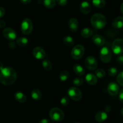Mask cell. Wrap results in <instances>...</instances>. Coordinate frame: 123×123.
<instances>
[{
  "instance_id": "1",
  "label": "cell",
  "mask_w": 123,
  "mask_h": 123,
  "mask_svg": "<svg viewBox=\"0 0 123 123\" xmlns=\"http://www.w3.org/2000/svg\"><path fill=\"white\" fill-rule=\"evenodd\" d=\"M16 79V72L12 67H3L0 71V82L3 85H12L15 82Z\"/></svg>"
},
{
  "instance_id": "2",
  "label": "cell",
  "mask_w": 123,
  "mask_h": 123,
  "mask_svg": "<svg viewBox=\"0 0 123 123\" xmlns=\"http://www.w3.org/2000/svg\"><path fill=\"white\" fill-rule=\"evenodd\" d=\"M92 26L97 30L103 29L106 25V19L105 16L100 13H96L91 18Z\"/></svg>"
},
{
  "instance_id": "3",
  "label": "cell",
  "mask_w": 123,
  "mask_h": 123,
  "mask_svg": "<svg viewBox=\"0 0 123 123\" xmlns=\"http://www.w3.org/2000/svg\"><path fill=\"white\" fill-rule=\"evenodd\" d=\"M50 118L55 121H61L64 118V114L62 110L58 108H54L49 112Z\"/></svg>"
},
{
  "instance_id": "4",
  "label": "cell",
  "mask_w": 123,
  "mask_h": 123,
  "mask_svg": "<svg viewBox=\"0 0 123 123\" xmlns=\"http://www.w3.org/2000/svg\"><path fill=\"white\" fill-rule=\"evenodd\" d=\"M21 31L24 34L28 35L32 32L33 25L31 20L29 18H25L22 20L21 24Z\"/></svg>"
},
{
  "instance_id": "5",
  "label": "cell",
  "mask_w": 123,
  "mask_h": 123,
  "mask_svg": "<svg viewBox=\"0 0 123 123\" xmlns=\"http://www.w3.org/2000/svg\"><path fill=\"white\" fill-rule=\"evenodd\" d=\"M85 52V48L81 44H78L72 49L71 52V56L74 60H79L81 58Z\"/></svg>"
},
{
  "instance_id": "6",
  "label": "cell",
  "mask_w": 123,
  "mask_h": 123,
  "mask_svg": "<svg viewBox=\"0 0 123 123\" xmlns=\"http://www.w3.org/2000/svg\"><path fill=\"white\" fill-rule=\"evenodd\" d=\"M100 57L104 63H108L112 59V53L108 47H103L100 52Z\"/></svg>"
},
{
  "instance_id": "7",
  "label": "cell",
  "mask_w": 123,
  "mask_h": 123,
  "mask_svg": "<svg viewBox=\"0 0 123 123\" xmlns=\"http://www.w3.org/2000/svg\"><path fill=\"white\" fill-rule=\"evenodd\" d=\"M113 52L116 55H121L123 53V39L117 38L114 41L112 45Z\"/></svg>"
},
{
  "instance_id": "8",
  "label": "cell",
  "mask_w": 123,
  "mask_h": 123,
  "mask_svg": "<svg viewBox=\"0 0 123 123\" xmlns=\"http://www.w3.org/2000/svg\"><path fill=\"white\" fill-rule=\"evenodd\" d=\"M68 96L74 101H79L82 98V92L79 89L75 86H72L67 91Z\"/></svg>"
},
{
  "instance_id": "9",
  "label": "cell",
  "mask_w": 123,
  "mask_h": 123,
  "mask_svg": "<svg viewBox=\"0 0 123 123\" xmlns=\"http://www.w3.org/2000/svg\"><path fill=\"white\" fill-rule=\"evenodd\" d=\"M85 65L88 69L93 70L97 67V60L92 56H87L85 60Z\"/></svg>"
},
{
  "instance_id": "10",
  "label": "cell",
  "mask_w": 123,
  "mask_h": 123,
  "mask_svg": "<svg viewBox=\"0 0 123 123\" xmlns=\"http://www.w3.org/2000/svg\"><path fill=\"white\" fill-rule=\"evenodd\" d=\"M2 34H3L4 37L6 38H7V39L9 40H14V39H16L17 37L16 33L14 31V30H13L11 28H5L3 30Z\"/></svg>"
},
{
  "instance_id": "11",
  "label": "cell",
  "mask_w": 123,
  "mask_h": 123,
  "mask_svg": "<svg viewBox=\"0 0 123 123\" xmlns=\"http://www.w3.org/2000/svg\"><path fill=\"white\" fill-rule=\"evenodd\" d=\"M32 54L34 56L37 60L43 59L46 56V52L44 49L39 46L36 47L32 50Z\"/></svg>"
},
{
  "instance_id": "12",
  "label": "cell",
  "mask_w": 123,
  "mask_h": 123,
  "mask_svg": "<svg viewBox=\"0 0 123 123\" xmlns=\"http://www.w3.org/2000/svg\"><path fill=\"white\" fill-rule=\"evenodd\" d=\"M120 91V87L115 82H111L108 85V92L111 96H115L118 94Z\"/></svg>"
},
{
  "instance_id": "13",
  "label": "cell",
  "mask_w": 123,
  "mask_h": 123,
  "mask_svg": "<svg viewBox=\"0 0 123 123\" xmlns=\"http://www.w3.org/2000/svg\"><path fill=\"white\" fill-rule=\"evenodd\" d=\"M80 10L84 14H87L90 13L91 10V6L90 2L86 1L82 2L80 5Z\"/></svg>"
},
{
  "instance_id": "14",
  "label": "cell",
  "mask_w": 123,
  "mask_h": 123,
  "mask_svg": "<svg viewBox=\"0 0 123 123\" xmlns=\"http://www.w3.org/2000/svg\"><path fill=\"white\" fill-rule=\"evenodd\" d=\"M68 26L72 32H76L78 29V21L76 18H71L68 21Z\"/></svg>"
},
{
  "instance_id": "15",
  "label": "cell",
  "mask_w": 123,
  "mask_h": 123,
  "mask_svg": "<svg viewBox=\"0 0 123 123\" xmlns=\"http://www.w3.org/2000/svg\"><path fill=\"white\" fill-rule=\"evenodd\" d=\"M92 40L95 44L98 46H102L104 45L105 43V38L102 36L98 34L94 35L92 37Z\"/></svg>"
},
{
  "instance_id": "16",
  "label": "cell",
  "mask_w": 123,
  "mask_h": 123,
  "mask_svg": "<svg viewBox=\"0 0 123 123\" xmlns=\"http://www.w3.org/2000/svg\"><path fill=\"white\" fill-rule=\"evenodd\" d=\"M85 80L89 85H94L97 84V78L92 73H88L85 76Z\"/></svg>"
},
{
  "instance_id": "17",
  "label": "cell",
  "mask_w": 123,
  "mask_h": 123,
  "mask_svg": "<svg viewBox=\"0 0 123 123\" xmlns=\"http://www.w3.org/2000/svg\"><path fill=\"white\" fill-rule=\"evenodd\" d=\"M107 118H108V114L104 111H99L95 115V119L98 122H103Z\"/></svg>"
},
{
  "instance_id": "18",
  "label": "cell",
  "mask_w": 123,
  "mask_h": 123,
  "mask_svg": "<svg viewBox=\"0 0 123 123\" xmlns=\"http://www.w3.org/2000/svg\"><path fill=\"white\" fill-rule=\"evenodd\" d=\"M113 27L117 29H120L123 27V17L118 16L114 19L112 22Z\"/></svg>"
},
{
  "instance_id": "19",
  "label": "cell",
  "mask_w": 123,
  "mask_h": 123,
  "mask_svg": "<svg viewBox=\"0 0 123 123\" xmlns=\"http://www.w3.org/2000/svg\"><path fill=\"white\" fill-rule=\"evenodd\" d=\"M73 70L74 71V73H76L77 75L79 76H83L85 74V69H84L82 66L79 64L74 65L73 67Z\"/></svg>"
},
{
  "instance_id": "20",
  "label": "cell",
  "mask_w": 123,
  "mask_h": 123,
  "mask_svg": "<svg viewBox=\"0 0 123 123\" xmlns=\"http://www.w3.org/2000/svg\"><path fill=\"white\" fill-rule=\"evenodd\" d=\"M93 34V31L91 28H85L82 30L80 32V35L83 38H88L92 36Z\"/></svg>"
},
{
  "instance_id": "21",
  "label": "cell",
  "mask_w": 123,
  "mask_h": 123,
  "mask_svg": "<svg viewBox=\"0 0 123 123\" xmlns=\"http://www.w3.org/2000/svg\"><path fill=\"white\" fill-rule=\"evenodd\" d=\"M42 94L38 89H34L31 91V97L34 100L38 101L42 98Z\"/></svg>"
},
{
  "instance_id": "22",
  "label": "cell",
  "mask_w": 123,
  "mask_h": 123,
  "mask_svg": "<svg viewBox=\"0 0 123 123\" xmlns=\"http://www.w3.org/2000/svg\"><path fill=\"white\" fill-rule=\"evenodd\" d=\"M14 98L19 103H24L26 100V97L21 92H17L14 94Z\"/></svg>"
},
{
  "instance_id": "23",
  "label": "cell",
  "mask_w": 123,
  "mask_h": 123,
  "mask_svg": "<svg viewBox=\"0 0 123 123\" xmlns=\"http://www.w3.org/2000/svg\"><path fill=\"white\" fill-rule=\"evenodd\" d=\"M16 43L20 47L26 46L28 44V40L26 37H19L16 39Z\"/></svg>"
},
{
  "instance_id": "24",
  "label": "cell",
  "mask_w": 123,
  "mask_h": 123,
  "mask_svg": "<svg viewBox=\"0 0 123 123\" xmlns=\"http://www.w3.org/2000/svg\"><path fill=\"white\" fill-rule=\"evenodd\" d=\"M63 43L67 46L71 47L74 44V41L73 37H71V36H66L63 38Z\"/></svg>"
},
{
  "instance_id": "25",
  "label": "cell",
  "mask_w": 123,
  "mask_h": 123,
  "mask_svg": "<svg viewBox=\"0 0 123 123\" xmlns=\"http://www.w3.org/2000/svg\"><path fill=\"white\" fill-rule=\"evenodd\" d=\"M92 4L97 8H103L105 6V0H92Z\"/></svg>"
},
{
  "instance_id": "26",
  "label": "cell",
  "mask_w": 123,
  "mask_h": 123,
  "mask_svg": "<svg viewBox=\"0 0 123 123\" xmlns=\"http://www.w3.org/2000/svg\"><path fill=\"white\" fill-rule=\"evenodd\" d=\"M44 6L48 8H52L54 7L56 4V0H44Z\"/></svg>"
},
{
  "instance_id": "27",
  "label": "cell",
  "mask_w": 123,
  "mask_h": 123,
  "mask_svg": "<svg viewBox=\"0 0 123 123\" xmlns=\"http://www.w3.org/2000/svg\"><path fill=\"white\" fill-rule=\"evenodd\" d=\"M69 73H68L67 71L64 70L60 73V79L61 81L62 82H65L66 80H67V79L69 78Z\"/></svg>"
},
{
  "instance_id": "28",
  "label": "cell",
  "mask_w": 123,
  "mask_h": 123,
  "mask_svg": "<svg viewBox=\"0 0 123 123\" xmlns=\"http://www.w3.org/2000/svg\"><path fill=\"white\" fill-rule=\"evenodd\" d=\"M42 66L46 70H50L52 67V64L51 62L48 60H45L42 62Z\"/></svg>"
},
{
  "instance_id": "29",
  "label": "cell",
  "mask_w": 123,
  "mask_h": 123,
  "mask_svg": "<svg viewBox=\"0 0 123 123\" xmlns=\"http://www.w3.org/2000/svg\"><path fill=\"white\" fill-rule=\"evenodd\" d=\"M105 71L102 68H98L95 72V75L98 78H103L105 76Z\"/></svg>"
},
{
  "instance_id": "30",
  "label": "cell",
  "mask_w": 123,
  "mask_h": 123,
  "mask_svg": "<svg viewBox=\"0 0 123 123\" xmlns=\"http://www.w3.org/2000/svg\"><path fill=\"white\" fill-rule=\"evenodd\" d=\"M73 82L74 85L79 86L82 85L83 83H84V80L80 78H76L75 79H74Z\"/></svg>"
},
{
  "instance_id": "31",
  "label": "cell",
  "mask_w": 123,
  "mask_h": 123,
  "mask_svg": "<svg viewBox=\"0 0 123 123\" xmlns=\"http://www.w3.org/2000/svg\"><path fill=\"white\" fill-rule=\"evenodd\" d=\"M118 73V70L115 67H111L108 70V74L111 76H115Z\"/></svg>"
},
{
  "instance_id": "32",
  "label": "cell",
  "mask_w": 123,
  "mask_h": 123,
  "mask_svg": "<svg viewBox=\"0 0 123 123\" xmlns=\"http://www.w3.org/2000/svg\"><path fill=\"white\" fill-rule=\"evenodd\" d=\"M117 82L119 84V85L123 86V71L119 73L117 78Z\"/></svg>"
},
{
  "instance_id": "33",
  "label": "cell",
  "mask_w": 123,
  "mask_h": 123,
  "mask_svg": "<svg viewBox=\"0 0 123 123\" xmlns=\"http://www.w3.org/2000/svg\"><path fill=\"white\" fill-rule=\"evenodd\" d=\"M69 103V98H68V97H67V96H64V97H63L61 99V103L62 106H64L68 105Z\"/></svg>"
},
{
  "instance_id": "34",
  "label": "cell",
  "mask_w": 123,
  "mask_h": 123,
  "mask_svg": "<svg viewBox=\"0 0 123 123\" xmlns=\"http://www.w3.org/2000/svg\"><path fill=\"white\" fill-rule=\"evenodd\" d=\"M56 1L60 6H64L67 4L68 0H56Z\"/></svg>"
},
{
  "instance_id": "35",
  "label": "cell",
  "mask_w": 123,
  "mask_h": 123,
  "mask_svg": "<svg viewBox=\"0 0 123 123\" xmlns=\"http://www.w3.org/2000/svg\"><path fill=\"white\" fill-rule=\"evenodd\" d=\"M5 13H6V10H5L4 8L0 7V18H2L5 15Z\"/></svg>"
},
{
  "instance_id": "36",
  "label": "cell",
  "mask_w": 123,
  "mask_h": 123,
  "mask_svg": "<svg viewBox=\"0 0 123 123\" xmlns=\"http://www.w3.org/2000/svg\"><path fill=\"white\" fill-rule=\"evenodd\" d=\"M117 61L120 64H123V55H120L117 58Z\"/></svg>"
},
{
  "instance_id": "37",
  "label": "cell",
  "mask_w": 123,
  "mask_h": 123,
  "mask_svg": "<svg viewBox=\"0 0 123 123\" xmlns=\"http://www.w3.org/2000/svg\"><path fill=\"white\" fill-rule=\"evenodd\" d=\"M119 98H120V102L123 103V89L121 90V91H120V94H119Z\"/></svg>"
},
{
  "instance_id": "38",
  "label": "cell",
  "mask_w": 123,
  "mask_h": 123,
  "mask_svg": "<svg viewBox=\"0 0 123 123\" xmlns=\"http://www.w3.org/2000/svg\"><path fill=\"white\" fill-rule=\"evenodd\" d=\"M8 46L11 49H14L16 48V43L13 42H10L8 43Z\"/></svg>"
},
{
  "instance_id": "39",
  "label": "cell",
  "mask_w": 123,
  "mask_h": 123,
  "mask_svg": "<svg viewBox=\"0 0 123 123\" xmlns=\"http://www.w3.org/2000/svg\"><path fill=\"white\" fill-rule=\"evenodd\" d=\"M6 26V22L3 20H0V28L5 27Z\"/></svg>"
},
{
  "instance_id": "40",
  "label": "cell",
  "mask_w": 123,
  "mask_h": 123,
  "mask_svg": "<svg viewBox=\"0 0 123 123\" xmlns=\"http://www.w3.org/2000/svg\"><path fill=\"white\" fill-rule=\"evenodd\" d=\"M20 2L24 4H29L31 2V0H20Z\"/></svg>"
},
{
  "instance_id": "41",
  "label": "cell",
  "mask_w": 123,
  "mask_h": 123,
  "mask_svg": "<svg viewBox=\"0 0 123 123\" xmlns=\"http://www.w3.org/2000/svg\"><path fill=\"white\" fill-rule=\"evenodd\" d=\"M39 123H50V121H49V120H48V119L44 118L42 119V120L40 121Z\"/></svg>"
},
{
  "instance_id": "42",
  "label": "cell",
  "mask_w": 123,
  "mask_h": 123,
  "mask_svg": "<svg viewBox=\"0 0 123 123\" xmlns=\"http://www.w3.org/2000/svg\"><path fill=\"white\" fill-rule=\"evenodd\" d=\"M120 10H121V13L123 15V2L121 3V6H120Z\"/></svg>"
},
{
  "instance_id": "43",
  "label": "cell",
  "mask_w": 123,
  "mask_h": 123,
  "mask_svg": "<svg viewBox=\"0 0 123 123\" xmlns=\"http://www.w3.org/2000/svg\"><path fill=\"white\" fill-rule=\"evenodd\" d=\"M2 68H3V64H2V62L0 61V71H1Z\"/></svg>"
},
{
  "instance_id": "44",
  "label": "cell",
  "mask_w": 123,
  "mask_h": 123,
  "mask_svg": "<svg viewBox=\"0 0 123 123\" xmlns=\"http://www.w3.org/2000/svg\"><path fill=\"white\" fill-rule=\"evenodd\" d=\"M121 115L123 116V108L121 109Z\"/></svg>"
},
{
  "instance_id": "45",
  "label": "cell",
  "mask_w": 123,
  "mask_h": 123,
  "mask_svg": "<svg viewBox=\"0 0 123 123\" xmlns=\"http://www.w3.org/2000/svg\"><path fill=\"white\" fill-rule=\"evenodd\" d=\"M92 1V0H86V1H88V2H89V1Z\"/></svg>"
},
{
  "instance_id": "46",
  "label": "cell",
  "mask_w": 123,
  "mask_h": 123,
  "mask_svg": "<svg viewBox=\"0 0 123 123\" xmlns=\"http://www.w3.org/2000/svg\"><path fill=\"white\" fill-rule=\"evenodd\" d=\"M78 123V122H77V123Z\"/></svg>"
}]
</instances>
